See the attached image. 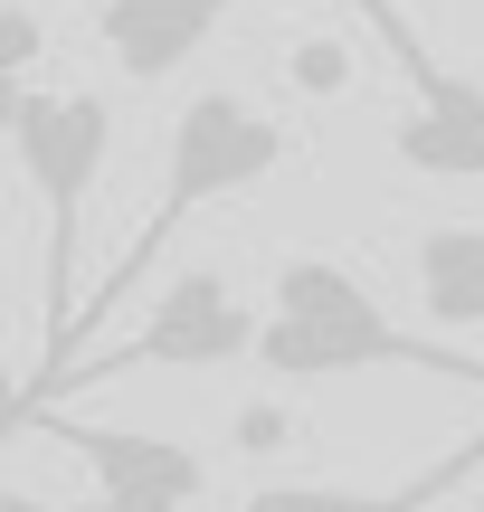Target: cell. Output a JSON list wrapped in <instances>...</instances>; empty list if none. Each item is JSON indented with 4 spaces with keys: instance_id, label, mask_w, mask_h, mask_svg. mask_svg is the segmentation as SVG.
I'll return each instance as SVG.
<instances>
[{
    "instance_id": "15",
    "label": "cell",
    "mask_w": 484,
    "mask_h": 512,
    "mask_svg": "<svg viewBox=\"0 0 484 512\" xmlns=\"http://www.w3.org/2000/svg\"><path fill=\"white\" fill-rule=\"evenodd\" d=\"M371 10H380V0H371Z\"/></svg>"
},
{
    "instance_id": "4",
    "label": "cell",
    "mask_w": 484,
    "mask_h": 512,
    "mask_svg": "<svg viewBox=\"0 0 484 512\" xmlns=\"http://www.w3.org/2000/svg\"><path fill=\"white\" fill-rule=\"evenodd\" d=\"M247 342H257V313L228 294V275L219 266H190L181 285L162 294V304L143 313V332L133 342H114V351H95V361H57L38 389H19V399H67V389H105V380H124V370H219V361H247ZM10 399V408H19ZM0 408V418H10Z\"/></svg>"
},
{
    "instance_id": "5",
    "label": "cell",
    "mask_w": 484,
    "mask_h": 512,
    "mask_svg": "<svg viewBox=\"0 0 484 512\" xmlns=\"http://www.w3.org/2000/svg\"><path fill=\"white\" fill-rule=\"evenodd\" d=\"M57 437L67 456H86L95 465V484H105V512H190L209 494V465H200V446H181V437H143V427H86V418H57L48 399H29V408H10L0 418V437Z\"/></svg>"
},
{
    "instance_id": "10",
    "label": "cell",
    "mask_w": 484,
    "mask_h": 512,
    "mask_svg": "<svg viewBox=\"0 0 484 512\" xmlns=\"http://www.w3.org/2000/svg\"><path fill=\"white\" fill-rule=\"evenodd\" d=\"M38 48H48V19H29V10H10V0H0V76H29Z\"/></svg>"
},
{
    "instance_id": "12",
    "label": "cell",
    "mask_w": 484,
    "mask_h": 512,
    "mask_svg": "<svg viewBox=\"0 0 484 512\" xmlns=\"http://www.w3.org/2000/svg\"><path fill=\"white\" fill-rule=\"evenodd\" d=\"M295 76H304V86H333L342 57H333V48H304V57H295Z\"/></svg>"
},
{
    "instance_id": "7",
    "label": "cell",
    "mask_w": 484,
    "mask_h": 512,
    "mask_svg": "<svg viewBox=\"0 0 484 512\" xmlns=\"http://www.w3.org/2000/svg\"><path fill=\"white\" fill-rule=\"evenodd\" d=\"M228 10H238V0H95V48H105L133 86H162V76H181L190 57H200V38L219 29Z\"/></svg>"
},
{
    "instance_id": "6",
    "label": "cell",
    "mask_w": 484,
    "mask_h": 512,
    "mask_svg": "<svg viewBox=\"0 0 484 512\" xmlns=\"http://www.w3.org/2000/svg\"><path fill=\"white\" fill-rule=\"evenodd\" d=\"M399 57H409V76H418V105L390 124V152L409 171H428V181H484V86L428 67L409 38H399Z\"/></svg>"
},
{
    "instance_id": "8",
    "label": "cell",
    "mask_w": 484,
    "mask_h": 512,
    "mask_svg": "<svg viewBox=\"0 0 484 512\" xmlns=\"http://www.w3.org/2000/svg\"><path fill=\"white\" fill-rule=\"evenodd\" d=\"M484 475V437L447 446L437 465H418L409 484H257L238 512H428L447 494H466V484Z\"/></svg>"
},
{
    "instance_id": "1",
    "label": "cell",
    "mask_w": 484,
    "mask_h": 512,
    "mask_svg": "<svg viewBox=\"0 0 484 512\" xmlns=\"http://www.w3.org/2000/svg\"><path fill=\"white\" fill-rule=\"evenodd\" d=\"M247 361H266L276 380H342V370H418V380L484 389V361L437 332H409L333 266V256H285L276 266V313L257 323Z\"/></svg>"
},
{
    "instance_id": "3",
    "label": "cell",
    "mask_w": 484,
    "mask_h": 512,
    "mask_svg": "<svg viewBox=\"0 0 484 512\" xmlns=\"http://www.w3.org/2000/svg\"><path fill=\"white\" fill-rule=\"evenodd\" d=\"M10 143H19V171H29L38 209H48V266H38V332H48V380L67 361V323H76V238H86V190L114 152V105L86 86H19V114H10ZM29 380V389H38ZM19 399V389H10Z\"/></svg>"
},
{
    "instance_id": "11",
    "label": "cell",
    "mask_w": 484,
    "mask_h": 512,
    "mask_svg": "<svg viewBox=\"0 0 484 512\" xmlns=\"http://www.w3.org/2000/svg\"><path fill=\"white\" fill-rule=\"evenodd\" d=\"M238 446H247V456H266V446H295V418H285V408H247V418H238Z\"/></svg>"
},
{
    "instance_id": "9",
    "label": "cell",
    "mask_w": 484,
    "mask_h": 512,
    "mask_svg": "<svg viewBox=\"0 0 484 512\" xmlns=\"http://www.w3.org/2000/svg\"><path fill=\"white\" fill-rule=\"evenodd\" d=\"M418 294H428V323L475 332L484 323V228H428L418 238Z\"/></svg>"
},
{
    "instance_id": "14",
    "label": "cell",
    "mask_w": 484,
    "mask_h": 512,
    "mask_svg": "<svg viewBox=\"0 0 484 512\" xmlns=\"http://www.w3.org/2000/svg\"><path fill=\"white\" fill-rule=\"evenodd\" d=\"M0 512H19V503H0Z\"/></svg>"
},
{
    "instance_id": "13",
    "label": "cell",
    "mask_w": 484,
    "mask_h": 512,
    "mask_svg": "<svg viewBox=\"0 0 484 512\" xmlns=\"http://www.w3.org/2000/svg\"><path fill=\"white\" fill-rule=\"evenodd\" d=\"M10 389H19V380H10V351H0V408H10Z\"/></svg>"
},
{
    "instance_id": "2",
    "label": "cell",
    "mask_w": 484,
    "mask_h": 512,
    "mask_svg": "<svg viewBox=\"0 0 484 512\" xmlns=\"http://www.w3.org/2000/svg\"><path fill=\"white\" fill-rule=\"evenodd\" d=\"M295 152H304V133H295V124H276V114H257L247 95H228V86H200V95H190L181 124H171V152H162V200H152V219L133 228V247H114L105 294H95V304L67 323V361H76V342H86V323H105V313L124 304V285H143V266L171 247V228H181L190 209L238 200V190L276 181Z\"/></svg>"
}]
</instances>
